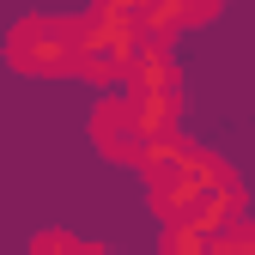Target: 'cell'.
Segmentation results:
<instances>
[{"label":"cell","instance_id":"obj_1","mask_svg":"<svg viewBox=\"0 0 255 255\" xmlns=\"http://www.w3.org/2000/svg\"><path fill=\"white\" fill-rule=\"evenodd\" d=\"M146 188H152V207L164 213V219H188L219 182H231L237 170L231 164H219L213 152H201V146H188L182 134H170V140H158L152 146V158H146Z\"/></svg>","mask_w":255,"mask_h":255},{"label":"cell","instance_id":"obj_2","mask_svg":"<svg viewBox=\"0 0 255 255\" xmlns=\"http://www.w3.org/2000/svg\"><path fill=\"white\" fill-rule=\"evenodd\" d=\"M85 18H18L6 37V61L18 73H79Z\"/></svg>","mask_w":255,"mask_h":255},{"label":"cell","instance_id":"obj_3","mask_svg":"<svg viewBox=\"0 0 255 255\" xmlns=\"http://www.w3.org/2000/svg\"><path fill=\"white\" fill-rule=\"evenodd\" d=\"M91 134H98V146L116 158V164H146V158H152V134L140 128V116H134V104H128V98L98 104V116H91Z\"/></svg>","mask_w":255,"mask_h":255},{"label":"cell","instance_id":"obj_4","mask_svg":"<svg viewBox=\"0 0 255 255\" xmlns=\"http://www.w3.org/2000/svg\"><path fill=\"white\" fill-rule=\"evenodd\" d=\"M128 98H182V73L164 43H146L128 61Z\"/></svg>","mask_w":255,"mask_h":255},{"label":"cell","instance_id":"obj_5","mask_svg":"<svg viewBox=\"0 0 255 255\" xmlns=\"http://www.w3.org/2000/svg\"><path fill=\"white\" fill-rule=\"evenodd\" d=\"M188 225L195 231H207V237H225V231H237V225H249V195H243V182L231 176V182H219L213 195L188 213Z\"/></svg>","mask_w":255,"mask_h":255},{"label":"cell","instance_id":"obj_6","mask_svg":"<svg viewBox=\"0 0 255 255\" xmlns=\"http://www.w3.org/2000/svg\"><path fill=\"white\" fill-rule=\"evenodd\" d=\"M140 18H146V43H170V30L195 24L188 0H140Z\"/></svg>","mask_w":255,"mask_h":255},{"label":"cell","instance_id":"obj_7","mask_svg":"<svg viewBox=\"0 0 255 255\" xmlns=\"http://www.w3.org/2000/svg\"><path fill=\"white\" fill-rule=\"evenodd\" d=\"M158 255H213V237L195 231L188 219H170V225H164V243H158Z\"/></svg>","mask_w":255,"mask_h":255},{"label":"cell","instance_id":"obj_8","mask_svg":"<svg viewBox=\"0 0 255 255\" xmlns=\"http://www.w3.org/2000/svg\"><path fill=\"white\" fill-rule=\"evenodd\" d=\"M30 255H104V249L85 243V237H73V231H43L37 243H30Z\"/></svg>","mask_w":255,"mask_h":255}]
</instances>
